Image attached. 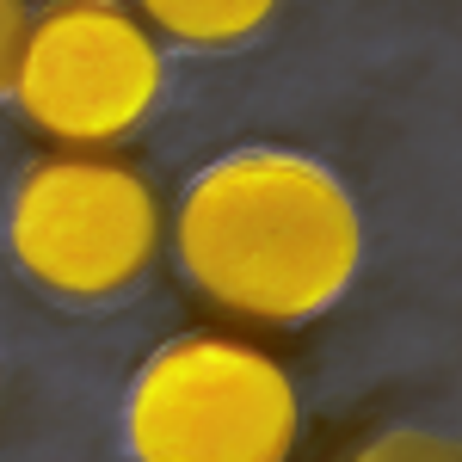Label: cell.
Instances as JSON below:
<instances>
[{
	"label": "cell",
	"instance_id": "obj_1",
	"mask_svg": "<svg viewBox=\"0 0 462 462\" xmlns=\"http://www.w3.org/2000/svg\"><path fill=\"white\" fill-rule=\"evenodd\" d=\"M179 265L222 315L309 320L357 278L364 222L339 179L290 148H241L179 198Z\"/></svg>",
	"mask_w": 462,
	"mask_h": 462
},
{
	"label": "cell",
	"instance_id": "obj_2",
	"mask_svg": "<svg viewBox=\"0 0 462 462\" xmlns=\"http://www.w3.org/2000/svg\"><path fill=\"white\" fill-rule=\"evenodd\" d=\"M124 431L143 462H278L296 450L302 407L272 352L228 333H191L143 364Z\"/></svg>",
	"mask_w": 462,
	"mask_h": 462
},
{
	"label": "cell",
	"instance_id": "obj_3",
	"mask_svg": "<svg viewBox=\"0 0 462 462\" xmlns=\"http://www.w3.org/2000/svg\"><path fill=\"white\" fill-rule=\"evenodd\" d=\"M6 241L32 284L93 302L136 284L154 265L161 204H154V185L124 161L56 154L19 179Z\"/></svg>",
	"mask_w": 462,
	"mask_h": 462
},
{
	"label": "cell",
	"instance_id": "obj_4",
	"mask_svg": "<svg viewBox=\"0 0 462 462\" xmlns=\"http://www.w3.org/2000/svg\"><path fill=\"white\" fill-rule=\"evenodd\" d=\"M154 93L161 50L143 13H130L124 0H56L25 25L13 99L50 143H117L148 117Z\"/></svg>",
	"mask_w": 462,
	"mask_h": 462
},
{
	"label": "cell",
	"instance_id": "obj_5",
	"mask_svg": "<svg viewBox=\"0 0 462 462\" xmlns=\"http://www.w3.org/2000/svg\"><path fill=\"white\" fill-rule=\"evenodd\" d=\"M284 0H136L148 32H167L173 43L191 50H228L247 43L253 32H265V19Z\"/></svg>",
	"mask_w": 462,
	"mask_h": 462
},
{
	"label": "cell",
	"instance_id": "obj_6",
	"mask_svg": "<svg viewBox=\"0 0 462 462\" xmlns=\"http://www.w3.org/2000/svg\"><path fill=\"white\" fill-rule=\"evenodd\" d=\"M25 0H0V93H13V69H19V43H25Z\"/></svg>",
	"mask_w": 462,
	"mask_h": 462
},
{
	"label": "cell",
	"instance_id": "obj_7",
	"mask_svg": "<svg viewBox=\"0 0 462 462\" xmlns=\"http://www.w3.org/2000/svg\"><path fill=\"white\" fill-rule=\"evenodd\" d=\"M364 457H457V444H444V438H376V444H364Z\"/></svg>",
	"mask_w": 462,
	"mask_h": 462
}]
</instances>
